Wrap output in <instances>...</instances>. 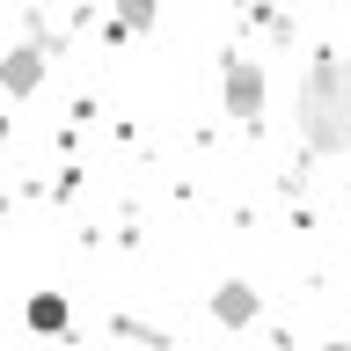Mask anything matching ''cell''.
<instances>
[{
  "label": "cell",
  "instance_id": "cell-1",
  "mask_svg": "<svg viewBox=\"0 0 351 351\" xmlns=\"http://www.w3.org/2000/svg\"><path fill=\"white\" fill-rule=\"evenodd\" d=\"M293 110H300V139L322 154V161L351 147V95H344V66H337L329 44L307 59V81H300V103Z\"/></svg>",
  "mask_w": 351,
  "mask_h": 351
},
{
  "label": "cell",
  "instance_id": "cell-2",
  "mask_svg": "<svg viewBox=\"0 0 351 351\" xmlns=\"http://www.w3.org/2000/svg\"><path fill=\"white\" fill-rule=\"evenodd\" d=\"M219 103H227L234 125H263V59L227 51V59H219Z\"/></svg>",
  "mask_w": 351,
  "mask_h": 351
},
{
  "label": "cell",
  "instance_id": "cell-3",
  "mask_svg": "<svg viewBox=\"0 0 351 351\" xmlns=\"http://www.w3.org/2000/svg\"><path fill=\"white\" fill-rule=\"evenodd\" d=\"M44 66H51V51H44V37H29V44H15L8 59H0V95H37L44 88Z\"/></svg>",
  "mask_w": 351,
  "mask_h": 351
},
{
  "label": "cell",
  "instance_id": "cell-4",
  "mask_svg": "<svg viewBox=\"0 0 351 351\" xmlns=\"http://www.w3.org/2000/svg\"><path fill=\"white\" fill-rule=\"evenodd\" d=\"M256 315H263V293H256L249 278H227V285L213 293V322H219V329H249Z\"/></svg>",
  "mask_w": 351,
  "mask_h": 351
},
{
  "label": "cell",
  "instance_id": "cell-5",
  "mask_svg": "<svg viewBox=\"0 0 351 351\" xmlns=\"http://www.w3.org/2000/svg\"><path fill=\"white\" fill-rule=\"evenodd\" d=\"M22 322L37 329V337H66V329H73V315H66V300H59V293H29Z\"/></svg>",
  "mask_w": 351,
  "mask_h": 351
},
{
  "label": "cell",
  "instance_id": "cell-6",
  "mask_svg": "<svg viewBox=\"0 0 351 351\" xmlns=\"http://www.w3.org/2000/svg\"><path fill=\"white\" fill-rule=\"evenodd\" d=\"M161 22V0H117V15H110V37H139Z\"/></svg>",
  "mask_w": 351,
  "mask_h": 351
},
{
  "label": "cell",
  "instance_id": "cell-7",
  "mask_svg": "<svg viewBox=\"0 0 351 351\" xmlns=\"http://www.w3.org/2000/svg\"><path fill=\"white\" fill-rule=\"evenodd\" d=\"M322 351H344V344H322Z\"/></svg>",
  "mask_w": 351,
  "mask_h": 351
}]
</instances>
